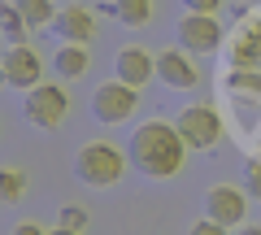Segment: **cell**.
Listing matches in <instances>:
<instances>
[{
    "label": "cell",
    "instance_id": "cell-1",
    "mask_svg": "<svg viewBox=\"0 0 261 235\" xmlns=\"http://www.w3.org/2000/svg\"><path fill=\"white\" fill-rule=\"evenodd\" d=\"M187 152H192V148L183 144L178 126L166 122V118H148V122H140L135 131H130V140H126V157H130V166L140 170L144 179H152V183L174 179L178 170H183Z\"/></svg>",
    "mask_w": 261,
    "mask_h": 235
},
{
    "label": "cell",
    "instance_id": "cell-2",
    "mask_svg": "<svg viewBox=\"0 0 261 235\" xmlns=\"http://www.w3.org/2000/svg\"><path fill=\"white\" fill-rule=\"evenodd\" d=\"M126 166H130V157L105 140H92L74 152V179L87 183V188H113L126 174Z\"/></svg>",
    "mask_w": 261,
    "mask_h": 235
},
{
    "label": "cell",
    "instance_id": "cell-3",
    "mask_svg": "<svg viewBox=\"0 0 261 235\" xmlns=\"http://www.w3.org/2000/svg\"><path fill=\"white\" fill-rule=\"evenodd\" d=\"M140 109V87L122 83V79H105V83L92 87V118L100 126H122L135 118Z\"/></svg>",
    "mask_w": 261,
    "mask_h": 235
},
{
    "label": "cell",
    "instance_id": "cell-4",
    "mask_svg": "<svg viewBox=\"0 0 261 235\" xmlns=\"http://www.w3.org/2000/svg\"><path fill=\"white\" fill-rule=\"evenodd\" d=\"M22 118H27L35 131H57V126L70 118V92H65L61 83H39L27 92V100H22Z\"/></svg>",
    "mask_w": 261,
    "mask_h": 235
},
{
    "label": "cell",
    "instance_id": "cell-5",
    "mask_svg": "<svg viewBox=\"0 0 261 235\" xmlns=\"http://www.w3.org/2000/svg\"><path fill=\"white\" fill-rule=\"evenodd\" d=\"M178 135H183V144L192 152H209L218 140H222V113L214 109V105H183L174 118Z\"/></svg>",
    "mask_w": 261,
    "mask_h": 235
},
{
    "label": "cell",
    "instance_id": "cell-6",
    "mask_svg": "<svg viewBox=\"0 0 261 235\" xmlns=\"http://www.w3.org/2000/svg\"><path fill=\"white\" fill-rule=\"evenodd\" d=\"M178 48H187L192 57H209V53H222L226 44V31L218 22V13H183L174 27Z\"/></svg>",
    "mask_w": 261,
    "mask_h": 235
},
{
    "label": "cell",
    "instance_id": "cell-7",
    "mask_svg": "<svg viewBox=\"0 0 261 235\" xmlns=\"http://www.w3.org/2000/svg\"><path fill=\"white\" fill-rule=\"evenodd\" d=\"M248 188H231V183H214V188L205 192V218H214V222H222L226 231H235V226L248 222Z\"/></svg>",
    "mask_w": 261,
    "mask_h": 235
},
{
    "label": "cell",
    "instance_id": "cell-8",
    "mask_svg": "<svg viewBox=\"0 0 261 235\" xmlns=\"http://www.w3.org/2000/svg\"><path fill=\"white\" fill-rule=\"evenodd\" d=\"M222 57H226V70H261V18L226 31Z\"/></svg>",
    "mask_w": 261,
    "mask_h": 235
},
{
    "label": "cell",
    "instance_id": "cell-9",
    "mask_svg": "<svg viewBox=\"0 0 261 235\" xmlns=\"http://www.w3.org/2000/svg\"><path fill=\"white\" fill-rule=\"evenodd\" d=\"M0 66H5L9 87H18V92H31V87L44 83V57H39L31 44H9L5 53H0Z\"/></svg>",
    "mask_w": 261,
    "mask_h": 235
},
{
    "label": "cell",
    "instance_id": "cell-10",
    "mask_svg": "<svg viewBox=\"0 0 261 235\" xmlns=\"http://www.w3.org/2000/svg\"><path fill=\"white\" fill-rule=\"evenodd\" d=\"M157 83L170 87V92H192L200 83V66L187 48H166L157 53Z\"/></svg>",
    "mask_w": 261,
    "mask_h": 235
},
{
    "label": "cell",
    "instance_id": "cell-11",
    "mask_svg": "<svg viewBox=\"0 0 261 235\" xmlns=\"http://www.w3.org/2000/svg\"><path fill=\"white\" fill-rule=\"evenodd\" d=\"M53 31L61 35V44H92L100 35V22H96V9H87V5H61Z\"/></svg>",
    "mask_w": 261,
    "mask_h": 235
},
{
    "label": "cell",
    "instance_id": "cell-12",
    "mask_svg": "<svg viewBox=\"0 0 261 235\" xmlns=\"http://www.w3.org/2000/svg\"><path fill=\"white\" fill-rule=\"evenodd\" d=\"M113 79H122V83H130V87L152 83V79H157V57H152L148 48H140V44L118 48V57H113Z\"/></svg>",
    "mask_w": 261,
    "mask_h": 235
},
{
    "label": "cell",
    "instance_id": "cell-13",
    "mask_svg": "<svg viewBox=\"0 0 261 235\" xmlns=\"http://www.w3.org/2000/svg\"><path fill=\"white\" fill-rule=\"evenodd\" d=\"M87 70H92L87 44H57L53 48V74L57 79H83Z\"/></svg>",
    "mask_w": 261,
    "mask_h": 235
},
{
    "label": "cell",
    "instance_id": "cell-14",
    "mask_svg": "<svg viewBox=\"0 0 261 235\" xmlns=\"http://www.w3.org/2000/svg\"><path fill=\"white\" fill-rule=\"evenodd\" d=\"M0 35H5V44H31V27L13 0H0Z\"/></svg>",
    "mask_w": 261,
    "mask_h": 235
},
{
    "label": "cell",
    "instance_id": "cell-15",
    "mask_svg": "<svg viewBox=\"0 0 261 235\" xmlns=\"http://www.w3.org/2000/svg\"><path fill=\"white\" fill-rule=\"evenodd\" d=\"M113 18L122 22V27L140 31L152 22V0H113Z\"/></svg>",
    "mask_w": 261,
    "mask_h": 235
},
{
    "label": "cell",
    "instance_id": "cell-16",
    "mask_svg": "<svg viewBox=\"0 0 261 235\" xmlns=\"http://www.w3.org/2000/svg\"><path fill=\"white\" fill-rule=\"evenodd\" d=\"M31 179L22 166H0V205H18L22 196H27Z\"/></svg>",
    "mask_w": 261,
    "mask_h": 235
},
{
    "label": "cell",
    "instance_id": "cell-17",
    "mask_svg": "<svg viewBox=\"0 0 261 235\" xmlns=\"http://www.w3.org/2000/svg\"><path fill=\"white\" fill-rule=\"evenodd\" d=\"M13 5H18V13L27 18V27H31V31L53 27V22H57V13H61V9L53 5V0H13Z\"/></svg>",
    "mask_w": 261,
    "mask_h": 235
},
{
    "label": "cell",
    "instance_id": "cell-18",
    "mask_svg": "<svg viewBox=\"0 0 261 235\" xmlns=\"http://www.w3.org/2000/svg\"><path fill=\"white\" fill-rule=\"evenodd\" d=\"M222 83H226V92H235V96L261 100V70H226Z\"/></svg>",
    "mask_w": 261,
    "mask_h": 235
},
{
    "label": "cell",
    "instance_id": "cell-19",
    "mask_svg": "<svg viewBox=\"0 0 261 235\" xmlns=\"http://www.w3.org/2000/svg\"><path fill=\"white\" fill-rule=\"evenodd\" d=\"M57 226H70V231H87V209H79V205H61V218H57Z\"/></svg>",
    "mask_w": 261,
    "mask_h": 235
},
{
    "label": "cell",
    "instance_id": "cell-20",
    "mask_svg": "<svg viewBox=\"0 0 261 235\" xmlns=\"http://www.w3.org/2000/svg\"><path fill=\"white\" fill-rule=\"evenodd\" d=\"M244 188H248L252 200H261V157H248V166H244Z\"/></svg>",
    "mask_w": 261,
    "mask_h": 235
},
{
    "label": "cell",
    "instance_id": "cell-21",
    "mask_svg": "<svg viewBox=\"0 0 261 235\" xmlns=\"http://www.w3.org/2000/svg\"><path fill=\"white\" fill-rule=\"evenodd\" d=\"M187 235H231V231H226L222 222H214V218H200V222H192Z\"/></svg>",
    "mask_w": 261,
    "mask_h": 235
},
{
    "label": "cell",
    "instance_id": "cell-22",
    "mask_svg": "<svg viewBox=\"0 0 261 235\" xmlns=\"http://www.w3.org/2000/svg\"><path fill=\"white\" fill-rule=\"evenodd\" d=\"M226 0H183V9L187 13H222Z\"/></svg>",
    "mask_w": 261,
    "mask_h": 235
},
{
    "label": "cell",
    "instance_id": "cell-23",
    "mask_svg": "<svg viewBox=\"0 0 261 235\" xmlns=\"http://www.w3.org/2000/svg\"><path fill=\"white\" fill-rule=\"evenodd\" d=\"M9 235H48V226H39V222H18Z\"/></svg>",
    "mask_w": 261,
    "mask_h": 235
},
{
    "label": "cell",
    "instance_id": "cell-24",
    "mask_svg": "<svg viewBox=\"0 0 261 235\" xmlns=\"http://www.w3.org/2000/svg\"><path fill=\"white\" fill-rule=\"evenodd\" d=\"M231 235H261V226H257V222H244V226H235Z\"/></svg>",
    "mask_w": 261,
    "mask_h": 235
},
{
    "label": "cell",
    "instance_id": "cell-25",
    "mask_svg": "<svg viewBox=\"0 0 261 235\" xmlns=\"http://www.w3.org/2000/svg\"><path fill=\"white\" fill-rule=\"evenodd\" d=\"M48 235H83V231H70V226H53Z\"/></svg>",
    "mask_w": 261,
    "mask_h": 235
},
{
    "label": "cell",
    "instance_id": "cell-26",
    "mask_svg": "<svg viewBox=\"0 0 261 235\" xmlns=\"http://www.w3.org/2000/svg\"><path fill=\"white\" fill-rule=\"evenodd\" d=\"M0 87H9V79H5V66H0Z\"/></svg>",
    "mask_w": 261,
    "mask_h": 235
},
{
    "label": "cell",
    "instance_id": "cell-27",
    "mask_svg": "<svg viewBox=\"0 0 261 235\" xmlns=\"http://www.w3.org/2000/svg\"><path fill=\"white\" fill-rule=\"evenodd\" d=\"M0 44H5V35H0Z\"/></svg>",
    "mask_w": 261,
    "mask_h": 235
}]
</instances>
